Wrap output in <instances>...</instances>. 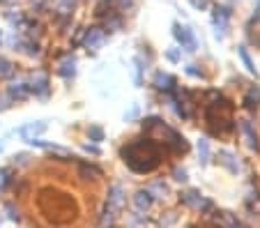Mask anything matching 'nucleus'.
Segmentation results:
<instances>
[{"instance_id":"f257e3e1","label":"nucleus","mask_w":260,"mask_h":228,"mask_svg":"<svg viewBox=\"0 0 260 228\" xmlns=\"http://www.w3.org/2000/svg\"><path fill=\"white\" fill-rule=\"evenodd\" d=\"M228 21H231V7L216 5L214 10H212V23H214V28H216V37H219V40H223V37H226Z\"/></svg>"},{"instance_id":"f03ea898","label":"nucleus","mask_w":260,"mask_h":228,"mask_svg":"<svg viewBox=\"0 0 260 228\" xmlns=\"http://www.w3.org/2000/svg\"><path fill=\"white\" fill-rule=\"evenodd\" d=\"M106 32L102 30V25H92V28H88L83 32V37H81V44L85 46V49H90V51H97V49H102L104 44H106Z\"/></svg>"},{"instance_id":"7ed1b4c3","label":"nucleus","mask_w":260,"mask_h":228,"mask_svg":"<svg viewBox=\"0 0 260 228\" xmlns=\"http://www.w3.org/2000/svg\"><path fill=\"white\" fill-rule=\"evenodd\" d=\"M30 94H35L37 100H49L51 94V85H49V76L44 74V72H37V74H32V79H30Z\"/></svg>"},{"instance_id":"20e7f679","label":"nucleus","mask_w":260,"mask_h":228,"mask_svg":"<svg viewBox=\"0 0 260 228\" xmlns=\"http://www.w3.org/2000/svg\"><path fill=\"white\" fill-rule=\"evenodd\" d=\"M173 35H175V40L182 44V49L187 51V53H193L196 51V37H193V32H191V28H182L180 23H173Z\"/></svg>"},{"instance_id":"39448f33","label":"nucleus","mask_w":260,"mask_h":228,"mask_svg":"<svg viewBox=\"0 0 260 228\" xmlns=\"http://www.w3.org/2000/svg\"><path fill=\"white\" fill-rule=\"evenodd\" d=\"M7 97H10L12 102H23L30 97V85L25 83V81H12L10 85H7Z\"/></svg>"},{"instance_id":"423d86ee","label":"nucleus","mask_w":260,"mask_h":228,"mask_svg":"<svg viewBox=\"0 0 260 228\" xmlns=\"http://www.w3.org/2000/svg\"><path fill=\"white\" fill-rule=\"evenodd\" d=\"M152 203H154V193L150 189H141L134 196V205H136L138 212H147V210L152 208Z\"/></svg>"},{"instance_id":"0eeeda50","label":"nucleus","mask_w":260,"mask_h":228,"mask_svg":"<svg viewBox=\"0 0 260 228\" xmlns=\"http://www.w3.org/2000/svg\"><path fill=\"white\" fill-rule=\"evenodd\" d=\"M182 201L187 205H191V208H198V210H212V201L203 199L201 191H187L182 196Z\"/></svg>"},{"instance_id":"6e6552de","label":"nucleus","mask_w":260,"mask_h":228,"mask_svg":"<svg viewBox=\"0 0 260 228\" xmlns=\"http://www.w3.org/2000/svg\"><path fill=\"white\" fill-rule=\"evenodd\" d=\"M58 74L62 76V79H74V74H76V58H74L72 53H67L62 60H60L58 64Z\"/></svg>"},{"instance_id":"1a4fd4ad","label":"nucleus","mask_w":260,"mask_h":228,"mask_svg":"<svg viewBox=\"0 0 260 228\" xmlns=\"http://www.w3.org/2000/svg\"><path fill=\"white\" fill-rule=\"evenodd\" d=\"M122 25H124L122 14H108V16H104L102 19V30L106 32V35L108 32H120Z\"/></svg>"},{"instance_id":"9d476101","label":"nucleus","mask_w":260,"mask_h":228,"mask_svg":"<svg viewBox=\"0 0 260 228\" xmlns=\"http://www.w3.org/2000/svg\"><path fill=\"white\" fill-rule=\"evenodd\" d=\"M122 203H124V189H122V184H113V187L108 189V208L118 210Z\"/></svg>"},{"instance_id":"9b49d317","label":"nucleus","mask_w":260,"mask_h":228,"mask_svg":"<svg viewBox=\"0 0 260 228\" xmlns=\"http://www.w3.org/2000/svg\"><path fill=\"white\" fill-rule=\"evenodd\" d=\"M79 178L85 180V182H90V180H99V178H102V171H99L97 166H92V164L81 161V164H79Z\"/></svg>"},{"instance_id":"f8f14e48","label":"nucleus","mask_w":260,"mask_h":228,"mask_svg":"<svg viewBox=\"0 0 260 228\" xmlns=\"http://www.w3.org/2000/svg\"><path fill=\"white\" fill-rule=\"evenodd\" d=\"M219 161L226 166V169L231 171L233 175L240 173V161L235 159V154H233V152H226V150H221V152H219Z\"/></svg>"},{"instance_id":"ddd939ff","label":"nucleus","mask_w":260,"mask_h":228,"mask_svg":"<svg viewBox=\"0 0 260 228\" xmlns=\"http://www.w3.org/2000/svg\"><path fill=\"white\" fill-rule=\"evenodd\" d=\"M173 85H175V79H173L171 74H164V72H157V74H154V88L157 90L168 92V90H173Z\"/></svg>"},{"instance_id":"4468645a","label":"nucleus","mask_w":260,"mask_h":228,"mask_svg":"<svg viewBox=\"0 0 260 228\" xmlns=\"http://www.w3.org/2000/svg\"><path fill=\"white\" fill-rule=\"evenodd\" d=\"M46 129V122H30V124H25V127H21L19 129V134H21V139H30V136H37V134H42Z\"/></svg>"},{"instance_id":"2eb2a0df","label":"nucleus","mask_w":260,"mask_h":228,"mask_svg":"<svg viewBox=\"0 0 260 228\" xmlns=\"http://www.w3.org/2000/svg\"><path fill=\"white\" fill-rule=\"evenodd\" d=\"M166 134H168V139H171V141H168V143H171L175 150H182V152H184V150L189 148V145H187V141H184V136H180V134H177V132H173V129H166Z\"/></svg>"},{"instance_id":"dca6fc26","label":"nucleus","mask_w":260,"mask_h":228,"mask_svg":"<svg viewBox=\"0 0 260 228\" xmlns=\"http://www.w3.org/2000/svg\"><path fill=\"white\" fill-rule=\"evenodd\" d=\"M5 19H7V23L10 25H14V30H19L21 25H23V21H25V14L23 12H19V10H10V12H5Z\"/></svg>"},{"instance_id":"f3484780","label":"nucleus","mask_w":260,"mask_h":228,"mask_svg":"<svg viewBox=\"0 0 260 228\" xmlns=\"http://www.w3.org/2000/svg\"><path fill=\"white\" fill-rule=\"evenodd\" d=\"M237 53H240V58H242V62H244L246 70H249L251 74L258 76V70H255V64H253V60H251V55H249V51H246V46H237Z\"/></svg>"},{"instance_id":"a211bd4d","label":"nucleus","mask_w":260,"mask_h":228,"mask_svg":"<svg viewBox=\"0 0 260 228\" xmlns=\"http://www.w3.org/2000/svg\"><path fill=\"white\" fill-rule=\"evenodd\" d=\"M242 132H244L246 139H249V148L251 150H258V136H255V132H253V124H251V122H242Z\"/></svg>"},{"instance_id":"6ab92c4d","label":"nucleus","mask_w":260,"mask_h":228,"mask_svg":"<svg viewBox=\"0 0 260 228\" xmlns=\"http://www.w3.org/2000/svg\"><path fill=\"white\" fill-rule=\"evenodd\" d=\"M14 72H16L14 62H10L7 58L0 55V79H10V76H14Z\"/></svg>"},{"instance_id":"aec40b11","label":"nucleus","mask_w":260,"mask_h":228,"mask_svg":"<svg viewBox=\"0 0 260 228\" xmlns=\"http://www.w3.org/2000/svg\"><path fill=\"white\" fill-rule=\"evenodd\" d=\"M196 148H198V157H201V164H207V161H210V145H207V141L201 139Z\"/></svg>"},{"instance_id":"412c9836","label":"nucleus","mask_w":260,"mask_h":228,"mask_svg":"<svg viewBox=\"0 0 260 228\" xmlns=\"http://www.w3.org/2000/svg\"><path fill=\"white\" fill-rule=\"evenodd\" d=\"M74 7H76V0H58V10L55 12H60V16H69Z\"/></svg>"},{"instance_id":"4be33fe9","label":"nucleus","mask_w":260,"mask_h":228,"mask_svg":"<svg viewBox=\"0 0 260 228\" xmlns=\"http://www.w3.org/2000/svg\"><path fill=\"white\" fill-rule=\"evenodd\" d=\"M12 175H14V171H12V169H0V191H5L7 184L14 180Z\"/></svg>"},{"instance_id":"5701e85b","label":"nucleus","mask_w":260,"mask_h":228,"mask_svg":"<svg viewBox=\"0 0 260 228\" xmlns=\"http://www.w3.org/2000/svg\"><path fill=\"white\" fill-rule=\"evenodd\" d=\"M258 102H260V88H251L249 94H246L244 104L249 106V109H253V106H258Z\"/></svg>"},{"instance_id":"b1692460","label":"nucleus","mask_w":260,"mask_h":228,"mask_svg":"<svg viewBox=\"0 0 260 228\" xmlns=\"http://www.w3.org/2000/svg\"><path fill=\"white\" fill-rule=\"evenodd\" d=\"M113 221H115V210L108 208L106 212H104V217H102V226L104 228H111V226H113Z\"/></svg>"},{"instance_id":"393cba45","label":"nucleus","mask_w":260,"mask_h":228,"mask_svg":"<svg viewBox=\"0 0 260 228\" xmlns=\"http://www.w3.org/2000/svg\"><path fill=\"white\" fill-rule=\"evenodd\" d=\"M88 136H90V141L99 143V141H104V129L94 124V127H90V129H88Z\"/></svg>"},{"instance_id":"a878e982","label":"nucleus","mask_w":260,"mask_h":228,"mask_svg":"<svg viewBox=\"0 0 260 228\" xmlns=\"http://www.w3.org/2000/svg\"><path fill=\"white\" fill-rule=\"evenodd\" d=\"M5 212H7V217L12 219V221H21V214H19V208H14V203H5Z\"/></svg>"},{"instance_id":"bb28decb","label":"nucleus","mask_w":260,"mask_h":228,"mask_svg":"<svg viewBox=\"0 0 260 228\" xmlns=\"http://www.w3.org/2000/svg\"><path fill=\"white\" fill-rule=\"evenodd\" d=\"M28 154L25 152H21V154H14V157H12V164L14 166H23V164H28Z\"/></svg>"},{"instance_id":"cd10ccee","label":"nucleus","mask_w":260,"mask_h":228,"mask_svg":"<svg viewBox=\"0 0 260 228\" xmlns=\"http://www.w3.org/2000/svg\"><path fill=\"white\" fill-rule=\"evenodd\" d=\"M166 58L171 60V62H180V49H175V46H171V49L166 51Z\"/></svg>"},{"instance_id":"c85d7f7f","label":"nucleus","mask_w":260,"mask_h":228,"mask_svg":"<svg viewBox=\"0 0 260 228\" xmlns=\"http://www.w3.org/2000/svg\"><path fill=\"white\" fill-rule=\"evenodd\" d=\"M159 124H161V120H159V118H147L145 122H143V129H145V132H150V129L159 127Z\"/></svg>"},{"instance_id":"c756f323","label":"nucleus","mask_w":260,"mask_h":228,"mask_svg":"<svg viewBox=\"0 0 260 228\" xmlns=\"http://www.w3.org/2000/svg\"><path fill=\"white\" fill-rule=\"evenodd\" d=\"M223 226L226 228H240V223H237V219L233 217V214H223Z\"/></svg>"},{"instance_id":"7c9ffc66","label":"nucleus","mask_w":260,"mask_h":228,"mask_svg":"<svg viewBox=\"0 0 260 228\" xmlns=\"http://www.w3.org/2000/svg\"><path fill=\"white\" fill-rule=\"evenodd\" d=\"M173 178H175L177 182H187L189 175H187V171H184V169H175V171H173Z\"/></svg>"},{"instance_id":"2f4dec72","label":"nucleus","mask_w":260,"mask_h":228,"mask_svg":"<svg viewBox=\"0 0 260 228\" xmlns=\"http://www.w3.org/2000/svg\"><path fill=\"white\" fill-rule=\"evenodd\" d=\"M191 5L196 7V10H207V7H210V0H191Z\"/></svg>"},{"instance_id":"473e14b6","label":"nucleus","mask_w":260,"mask_h":228,"mask_svg":"<svg viewBox=\"0 0 260 228\" xmlns=\"http://www.w3.org/2000/svg\"><path fill=\"white\" fill-rule=\"evenodd\" d=\"M136 115H138V106L134 104L132 109H129V113H124V120H127V122H129V120H134V118H136Z\"/></svg>"},{"instance_id":"72a5a7b5","label":"nucleus","mask_w":260,"mask_h":228,"mask_svg":"<svg viewBox=\"0 0 260 228\" xmlns=\"http://www.w3.org/2000/svg\"><path fill=\"white\" fill-rule=\"evenodd\" d=\"M253 23H260V0H258V7H255L253 16H251V21H249V25H253Z\"/></svg>"},{"instance_id":"f704fd0d","label":"nucleus","mask_w":260,"mask_h":228,"mask_svg":"<svg viewBox=\"0 0 260 228\" xmlns=\"http://www.w3.org/2000/svg\"><path fill=\"white\" fill-rule=\"evenodd\" d=\"M10 104H12V100H10V97H7V94H5V97H0V111L10 109Z\"/></svg>"},{"instance_id":"c9c22d12","label":"nucleus","mask_w":260,"mask_h":228,"mask_svg":"<svg viewBox=\"0 0 260 228\" xmlns=\"http://www.w3.org/2000/svg\"><path fill=\"white\" fill-rule=\"evenodd\" d=\"M187 74H191V76H201V72L196 70V64H189V67H187Z\"/></svg>"},{"instance_id":"e433bc0d","label":"nucleus","mask_w":260,"mask_h":228,"mask_svg":"<svg viewBox=\"0 0 260 228\" xmlns=\"http://www.w3.org/2000/svg\"><path fill=\"white\" fill-rule=\"evenodd\" d=\"M83 148H85V152H90V154H99L97 145H83Z\"/></svg>"},{"instance_id":"4c0bfd02","label":"nucleus","mask_w":260,"mask_h":228,"mask_svg":"<svg viewBox=\"0 0 260 228\" xmlns=\"http://www.w3.org/2000/svg\"><path fill=\"white\" fill-rule=\"evenodd\" d=\"M3 148H5V143H3V141H0V152H3Z\"/></svg>"},{"instance_id":"58836bf2","label":"nucleus","mask_w":260,"mask_h":228,"mask_svg":"<svg viewBox=\"0 0 260 228\" xmlns=\"http://www.w3.org/2000/svg\"><path fill=\"white\" fill-rule=\"evenodd\" d=\"M0 44H3V32H0Z\"/></svg>"}]
</instances>
